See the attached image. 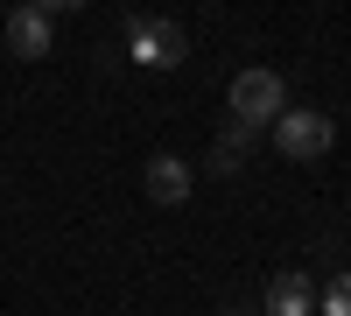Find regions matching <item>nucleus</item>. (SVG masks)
<instances>
[{
  "instance_id": "1",
  "label": "nucleus",
  "mask_w": 351,
  "mask_h": 316,
  "mask_svg": "<svg viewBox=\"0 0 351 316\" xmlns=\"http://www.w3.org/2000/svg\"><path fill=\"white\" fill-rule=\"evenodd\" d=\"M281 112H288V84H281V71H239V77H232V120H239V127H274L281 120Z\"/></svg>"
},
{
  "instance_id": "2",
  "label": "nucleus",
  "mask_w": 351,
  "mask_h": 316,
  "mask_svg": "<svg viewBox=\"0 0 351 316\" xmlns=\"http://www.w3.org/2000/svg\"><path fill=\"white\" fill-rule=\"evenodd\" d=\"M183 49H190V36L176 21H162V14H134L127 21V56H134L141 71H176Z\"/></svg>"
},
{
  "instance_id": "3",
  "label": "nucleus",
  "mask_w": 351,
  "mask_h": 316,
  "mask_svg": "<svg viewBox=\"0 0 351 316\" xmlns=\"http://www.w3.org/2000/svg\"><path fill=\"white\" fill-rule=\"evenodd\" d=\"M330 141H337V127H330V112H309V106H288L281 120H274V148H281L288 162H324V155H330Z\"/></svg>"
},
{
  "instance_id": "4",
  "label": "nucleus",
  "mask_w": 351,
  "mask_h": 316,
  "mask_svg": "<svg viewBox=\"0 0 351 316\" xmlns=\"http://www.w3.org/2000/svg\"><path fill=\"white\" fill-rule=\"evenodd\" d=\"M8 49L21 56V64H43V56L56 49V8H14L8 14Z\"/></svg>"
},
{
  "instance_id": "5",
  "label": "nucleus",
  "mask_w": 351,
  "mask_h": 316,
  "mask_svg": "<svg viewBox=\"0 0 351 316\" xmlns=\"http://www.w3.org/2000/svg\"><path fill=\"white\" fill-rule=\"evenodd\" d=\"M267 316H316L309 274H274V281H267Z\"/></svg>"
},
{
  "instance_id": "6",
  "label": "nucleus",
  "mask_w": 351,
  "mask_h": 316,
  "mask_svg": "<svg viewBox=\"0 0 351 316\" xmlns=\"http://www.w3.org/2000/svg\"><path fill=\"white\" fill-rule=\"evenodd\" d=\"M148 197H155V204H183V197H190V162L155 155L148 162Z\"/></svg>"
},
{
  "instance_id": "7",
  "label": "nucleus",
  "mask_w": 351,
  "mask_h": 316,
  "mask_svg": "<svg viewBox=\"0 0 351 316\" xmlns=\"http://www.w3.org/2000/svg\"><path fill=\"white\" fill-rule=\"evenodd\" d=\"M246 148H253V127H239V120H232V127L211 141V169H218V176H232V169L246 162Z\"/></svg>"
},
{
  "instance_id": "8",
  "label": "nucleus",
  "mask_w": 351,
  "mask_h": 316,
  "mask_svg": "<svg viewBox=\"0 0 351 316\" xmlns=\"http://www.w3.org/2000/svg\"><path fill=\"white\" fill-rule=\"evenodd\" d=\"M316 316H351V274H337L324 295H316Z\"/></svg>"
},
{
  "instance_id": "9",
  "label": "nucleus",
  "mask_w": 351,
  "mask_h": 316,
  "mask_svg": "<svg viewBox=\"0 0 351 316\" xmlns=\"http://www.w3.org/2000/svg\"><path fill=\"white\" fill-rule=\"evenodd\" d=\"M225 316H253V309H239V302H232V309H225Z\"/></svg>"
}]
</instances>
